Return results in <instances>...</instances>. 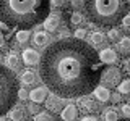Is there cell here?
I'll use <instances>...</instances> for the list:
<instances>
[{
    "mask_svg": "<svg viewBox=\"0 0 130 121\" xmlns=\"http://www.w3.org/2000/svg\"><path fill=\"white\" fill-rule=\"evenodd\" d=\"M99 53L76 37L52 42L42 53L39 74L52 94L62 99L88 95L101 81Z\"/></svg>",
    "mask_w": 130,
    "mask_h": 121,
    "instance_id": "6da1fadb",
    "label": "cell"
},
{
    "mask_svg": "<svg viewBox=\"0 0 130 121\" xmlns=\"http://www.w3.org/2000/svg\"><path fill=\"white\" fill-rule=\"evenodd\" d=\"M51 0H0V21L8 27L29 29L49 16Z\"/></svg>",
    "mask_w": 130,
    "mask_h": 121,
    "instance_id": "7a4b0ae2",
    "label": "cell"
},
{
    "mask_svg": "<svg viewBox=\"0 0 130 121\" xmlns=\"http://www.w3.org/2000/svg\"><path fill=\"white\" fill-rule=\"evenodd\" d=\"M128 0H85V11L93 26H114L127 16Z\"/></svg>",
    "mask_w": 130,
    "mask_h": 121,
    "instance_id": "3957f363",
    "label": "cell"
},
{
    "mask_svg": "<svg viewBox=\"0 0 130 121\" xmlns=\"http://www.w3.org/2000/svg\"><path fill=\"white\" fill-rule=\"evenodd\" d=\"M18 97V81L13 71L0 65V116L15 107V99Z\"/></svg>",
    "mask_w": 130,
    "mask_h": 121,
    "instance_id": "277c9868",
    "label": "cell"
},
{
    "mask_svg": "<svg viewBox=\"0 0 130 121\" xmlns=\"http://www.w3.org/2000/svg\"><path fill=\"white\" fill-rule=\"evenodd\" d=\"M101 81H103V86L106 87H114L117 84L122 82V74H120V70L116 66H109L106 68L101 74Z\"/></svg>",
    "mask_w": 130,
    "mask_h": 121,
    "instance_id": "5b68a950",
    "label": "cell"
},
{
    "mask_svg": "<svg viewBox=\"0 0 130 121\" xmlns=\"http://www.w3.org/2000/svg\"><path fill=\"white\" fill-rule=\"evenodd\" d=\"M21 58H23V63L28 65V66H34V65L41 63V58L39 56V52L34 50V48H24L21 52Z\"/></svg>",
    "mask_w": 130,
    "mask_h": 121,
    "instance_id": "8992f818",
    "label": "cell"
},
{
    "mask_svg": "<svg viewBox=\"0 0 130 121\" xmlns=\"http://www.w3.org/2000/svg\"><path fill=\"white\" fill-rule=\"evenodd\" d=\"M42 24H44V29L47 32H55L59 29V26H60V15H57V13L49 15Z\"/></svg>",
    "mask_w": 130,
    "mask_h": 121,
    "instance_id": "52a82bcc",
    "label": "cell"
},
{
    "mask_svg": "<svg viewBox=\"0 0 130 121\" xmlns=\"http://www.w3.org/2000/svg\"><path fill=\"white\" fill-rule=\"evenodd\" d=\"M32 44L36 47H49L51 44V36H49L47 31H38L34 36H32Z\"/></svg>",
    "mask_w": 130,
    "mask_h": 121,
    "instance_id": "ba28073f",
    "label": "cell"
},
{
    "mask_svg": "<svg viewBox=\"0 0 130 121\" xmlns=\"http://www.w3.org/2000/svg\"><path fill=\"white\" fill-rule=\"evenodd\" d=\"M99 60H101V63H106V65H112V63H116V60H117V53H116V50L111 47H106L101 50V53H99Z\"/></svg>",
    "mask_w": 130,
    "mask_h": 121,
    "instance_id": "9c48e42d",
    "label": "cell"
},
{
    "mask_svg": "<svg viewBox=\"0 0 130 121\" xmlns=\"http://www.w3.org/2000/svg\"><path fill=\"white\" fill-rule=\"evenodd\" d=\"M46 99H47L46 89H42V87H36L29 92V100L32 103H42V102H46Z\"/></svg>",
    "mask_w": 130,
    "mask_h": 121,
    "instance_id": "30bf717a",
    "label": "cell"
},
{
    "mask_svg": "<svg viewBox=\"0 0 130 121\" xmlns=\"http://www.w3.org/2000/svg\"><path fill=\"white\" fill-rule=\"evenodd\" d=\"M93 95H94L96 100H99V102H109V99H111V92H109L107 87L104 86H98L94 89V92H93Z\"/></svg>",
    "mask_w": 130,
    "mask_h": 121,
    "instance_id": "8fae6325",
    "label": "cell"
},
{
    "mask_svg": "<svg viewBox=\"0 0 130 121\" xmlns=\"http://www.w3.org/2000/svg\"><path fill=\"white\" fill-rule=\"evenodd\" d=\"M20 79H21V82L24 86H32V84H36V81H38V76H36V73L32 70H24V71H21V74H20Z\"/></svg>",
    "mask_w": 130,
    "mask_h": 121,
    "instance_id": "7c38bea8",
    "label": "cell"
},
{
    "mask_svg": "<svg viewBox=\"0 0 130 121\" xmlns=\"http://www.w3.org/2000/svg\"><path fill=\"white\" fill-rule=\"evenodd\" d=\"M60 118L63 121H73L76 118V107L75 105H67V107L63 108L62 111H60Z\"/></svg>",
    "mask_w": 130,
    "mask_h": 121,
    "instance_id": "4fadbf2b",
    "label": "cell"
},
{
    "mask_svg": "<svg viewBox=\"0 0 130 121\" xmlns=\"http://www.w3.org/2000/svg\"><path fill=\"white\" fill-rule=\"evenodd\" d=\"M8 118H10L11 121H24L26 113H24V110L21 107H13L10 111H8Z\"/></svg>",
    "mask_w": 130,
    "mask_h": 121,
    "instance_id": "5bb4252c",
    "label": "cell"
},
{
    "mask_svg": "<svg viewBox=\"0 0 130 121\" xmlns=\"http://www.w3.org/2000/svg\"><path fill=\"white\" fill-rule=\"evenodd\" d=\"M7 65L11 68L13 71L20 70V66H21V62H20V56L16 52H10V53L7 55Z\"/></svg>",
    "mask_w": 130,
    "mask_h": 121,
    "instance_id": "9a60e30c",
    "label": "cell"
},
{
    "mask_svg": "<svg viewBox=\"0 0 130 121\" xmlns=\"http://www.w3.org/2000/svg\"><path fill=\"white\" fill-rule=\"evenodd\" d=\"M60 103H62V100H60V97L59 95H55V94H51L46 99V107L49 108V110H59L60 108Z\"/></svg>",
    "mask_w": 130,
    "mask_h": 121,
    "instance_id": "2e32d148",
    "label": "cell"
},
{
    "mask_svg": "<svg viewBox=\"0 0 130 121\" xmlns=\"http://www.w3.org/2000/svg\"><path fill=\"white\" fill-rule=\"evenodd\" d=\"M106 37H107V34H104L101 31H94L89 36V42H91V45H101V44H104Z\"/></svg>",
    "mask_w": 130,
    "mask_h": 121,
    "instance_id": "e0dca14e",
    "label": "cell"
},
{
    "mask_svg": "<svg viewBox=\"0 0 130 121\" xmlns=\"http://www.w3.org/2000/svg\"><path fill=\"white\" fill-rule=\"evenodd\" d=\"M117 48H119V52L124 53V55L130 53V37L128 36H124V37L119 39V45H117Z\"/></svg>",
    "mask_w": 130,
    "mask_h": 121,
    "instance_id": "ac0fdd59",
    "label": "cell"
},
{
    "mask_svg": "<svg viewBox=\"0 0 130 121\" xmlns=\"http://www.w3.org/2000/svg\"><path fill=\"white\" fill-rule=\"evenodd\" d=\"M103 119L104 121H119V113L114 107H109L103 111Z\"/></svg>",
    "mask_w": 130,
    "mask_h": 121,
    "instance_id": "d6986e66",
    "label": "cell"
},
{
    "mask_svg": "<svg viewBox=\"0 0 130 121\" xmlns=\"http://www.w3.org/2000/svg\"><path fill=\"white\" fill-rule=\"evenodd\" d=\"M80 108L86 113H91V111L96 110V102L91 100V99H81L80 100Z\"/></svg>",
    "mask_w": 130,
    "mask_h": 121,
    "instance_id": "ffe728a7",
    "label": "cell"
},
{
    "mask_svg": "<svg viewBox=\"0 0 130 121\" xmlns=\"http://www.w3.org/2000/svg\"><path fill=\"white\" fill-rule=\"evenodd\" d=\"M29 29H20V31H16V42L18 44H26L28 42V39H29Z\"/></svg>",
    "mask_w": 130,
    "mask_h": 121,
    "instance_id": "44dd1931",
    "label": "cell"
},
{
    "mask_svg": "<svg viewBox=\"0 0 130 121\" xmlns=\"http://www.w3.org/2000/svg\"><path fill=\"white\" fill-rule=\"evenodd\" d=\"M32 121H57L54 115H51L49 111H41L38 115H34Z\"/></svg>",
    "mask_w": 130,
    "mask_h": 121,
    "instance_id": "7402d4cb",
    "label": "cell"
},
{
    "mask_svg": "<svg viewBox=\"0 0 130 121\" xmlns=\"http://www.w3.org/2000/svg\"><path fill=\"white\" fill-rule=\"evenodd\" d=\"M117 90H119V94H130V78L122 81L117 86Z\"/></svg>",
    "mask_w": 130,
    "mask_h": 121,
    "instance_id": "603a6c76",
    "label": "cell"
},
{
    "mask_svg": "<svg viewBox=\"0 0 130 121\" xmlns=\"http://www.w3.org/2000/svg\"><path fill=\"white\" fill-rule=\"evenodd\" d=\"M81 23H83V15L78 13V11L72 13V16H70V24H72V26H76V27H78Z\"/></svg>",
    "mask_w": 130,
    "mask_h": 121,
    "instance_id": "cb8c5ba5",
    "label": "cell"
},
{
    "mask_svg": "<svg viewBox=\"0 0 130 121\" xmlns=\"http://www.w3.org/2000/svg\"><path fill=\"white\" fill-rule=\"evenodd\" d=\"M120 37V32L117 27H111V29L107 31V39L111 40V42H117V39Z\"/></svg>",
    "mask_w": 130,
    "mask_h": 121,
    "instance_id": "d4e9b609",
    "label": "cell"
},
{
    "mask_svg": "<svg viewBox=\"0 0 130 121\" xmlns=\"http://www.w3.org/2000/svg\"><path fill=\"white\" fill-rule=\"evenodd\" d=\"M86 34L88 32H86V29H83V27H76L75 29V37L80 39V40H83L85 37H86Z\"/></svg>",
    "mask_w": 130,
    "mask_h": 121,
    "instance_id": "484cf974",
    "label": "cell"
},
{
    "mask_svg": "<svg viewBox=\"0 0 130 121\" xmlns=\"http://www.w3.org/2000/svg\"><path fill=\"white\" fill-rule=\"evenodd\" d=\"M18 99L20 100H26V99H29V94L26 92V89H18Z\"/></svg>",
    "mask_w": 130,
    "mask_h": 121,
    "instance_id": "4316f807",
    "label": "cell"
},
{
    "mask_svg": "<svg viewBox=\"0 0 130 121\" xmlns=\"http://www.w3.org/2000/svg\"><path fill=\"white\" fill-rule=\"evenodd\" d=\"M51 3H52L54 8H63L65 3H67V0H51Z\"/></svg>",
    "mask_w": 130,
    "mask_h": 121,
    "instance_id": "83f0119b",
    "label": "cell"
},
{
    "mask_svg": "<svg viewBox=\"0 0 130 121\" xmlns=\"http://www.w3.org/2000/svg\"><path fill=\"white\" fill-rule=\"evenodd\" d=\"M120 111H122V115H125L127 118H130V105L128 103H124L120 107Z\"/></svg>",
    "mask_w": 130,
    "mask_h": 121,
    "instance_id": "f1b7e54d",
    "label": "cell"
},
{
    "mask_svg": "<svg viewBox=\"0 0 130 121\" xmlns=\"http://www.w3.org/2000/svg\"><path fill=\"white\" fill-rule=\"evenodd\" d=\"M122 26H124L125 31H130V15H127L124 19H122Z\"/></svg>",
    "mask_w": 130,
    "mask_h": 121,
    "instance_id": "f546056e",
    "label": "cell"
},
{
    "mask_svg": "<svg viewBox=\"0 0 130 121\" xmlns=\"http://www.w3.org/2000/svg\"><path fill=\"white\" fill-rule=\"evenodd\" d=\"M38 105H39V103H31L29 107H28V110H29L31 113H36V115H38V113H41V111H39V107H38Z\"/></svg>",
    "mask_w": 130,
    "mask_h": 121,
    "instance_id": "4dcf8cb0",
    "label": "cell"
},
{
    "mask_svg": "<svg viewBox=\"0 0 130 121\" xmlns=\"http://www.w3.org/2000/svg\"><path fill=\"white\" fill-rule=\"evenodd\" d=\"M72 5L75 7V8H80L81 5L85 7V0H72Z\"/></svg>",
    "mask_w": 130,
    "mask_h": 121,
    "instance_id": "1f68e13d",
    "label": "cell"
},
{
    "mask_svg": "<svg viewBox=\"0 0 130 121\" xmlns=\"http://www.w3.org/2000/svg\"><path fill=\"white\" fill-rule=\"evenodd\" d=\"M124 70H125V71H127L128 74H130V56L124 60Z\"/></svg>",
    "mask_w": 130,
    "mask_h": 121,
    "instance_id": "d6a6232c",
    "label": "cell"
},
{
    "mask_svg": "<svg viewBox=\"0 0 130 121\" xmlns=\"http://www.w3.org/2000/svg\"><path fill=\"white\" fill-rule=\"evenodd\" d=\"M68 36H70V31H68L67 27L60 31V39H68Z\"/></svg>",
    "mask_w": 130,
    "mask_h": 121,
    "instance_id": "836d02e7",
    "label": "cell"
},
{
    "mask_svg": "<svg viewBox=\"0 0 130 121\" xmlns=\"http://www.w3.org/2000/svg\"><path fill=\"white\" fill-rule=\"evenodd\" d=\"M80 121H99L96 118V116H91V115H86V116H83V118H81Z\"/></svg>",
    "mask_w": 130,
    "mask_h": 121,
    "instance_id": "e575fe53",
    "label": "cell"
},
{
    "mask_svg": "<svg viewBox=\"0 0 130 121\" xmlns=\"http://www.w3.org/2000/svg\"><path fill=\"white\" fill-rule=\"evenodd\" d=\"M3 45H5V36H3L2 32H0V48H2Z\"/></svg>",
    "mask_w": 130,
    "mask_h": 121,
    "instance_id": "d590c367",
    "label": "cell"
},
{
    "mask_svg": "<svg viewBox=\"0 0 130 121\" xmlns=\"http://www.w3.org/2000/svg\"><path fill=\"white\" fill-rule=\"evenodd\" d=\"M112 102H116V103L120 102V94H114L112 95Z\"/></svg>",
    "mask_w": 130,
    "mask_h": 121,
    "instance_id": "8d00e7d4",
    "label": "cell"
},
{
    "mask_svg": "<svg viewBox=\"0 0 130 121\" xmlns=\"http://www.w3.org/2000/svg\"><path fill=\"white\" fill-rule=\"evenodd\" d=\"M119 121H130V118H125V119H119Z\"/></svg>",
    "mask_w": 130,
    "mask_h": 121,
    "instance_id": "74e56055",
    "label": "cell"
},
{
    "mask_svg": "<svg viewBox=\"0 0 130 121\" xmlns=\"http://www.w3.org/2000/svg\"><path fill=\"white\" fill-rule=\"evenodd\" d=\"M0 121H5V118H3V116H0Z\"/></svg>",
    "mask_w": 130,
    "mask_h": 121,
    "instance_id": "f35d334b",
    "label": "cell"
},
{
    "mask_svg": "<svg viewBox=\"0 0 130 121\" xmlns=\"http://www.w3.org/2000/svg\"><path fill=\"white\" fill-rule=\"evenodd\" d=\"M0 60H2V55H0Z\"/></svg>",
    "mask_w": 130,
    "mask_h": 121,
    "instance_id": "ab89813d",
    "label": "cell"
},
{
    "mask_svg": "<svg viewBox=\"0 0 130 121\" xmlns=\"http://www.w3.org/2000/svg\"><path fill=\"white\" fill-rule=\"evenodd\" d=\"M128 2H130V0H128Z\"/></svg>",
    "mask_w": 130,
    "mask_h": 121,
    "instance_id": "60d3db41",
    "label": "cell"
}]
</instances>
